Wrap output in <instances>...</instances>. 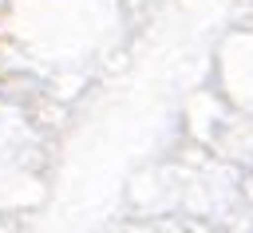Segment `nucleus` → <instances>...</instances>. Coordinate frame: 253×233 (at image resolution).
Wrapping results in <instances>:
<instances>
[]
</instances>
